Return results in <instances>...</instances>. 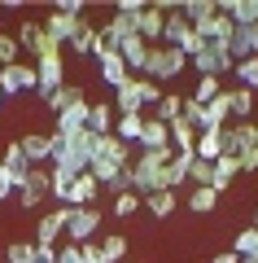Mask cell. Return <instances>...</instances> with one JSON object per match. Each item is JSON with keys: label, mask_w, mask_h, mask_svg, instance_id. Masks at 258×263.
I'll use <instances>...</instances> for the list:
<instances>
[{"label": "cell", "mask_w": 258, "mask_h": 263, "mask_svg": "<svg viewBox=\"0 0 258 263\" xmlns=\"http://www.w3.org/2000/svg\"><path fill=\"white\" fill-rule=\"evenodd\" d=\"M18 145H22V154H27L31 167H44V162L53 158V132H48V136L44 132H31V136H22Z\"/></svg>", "instance_id": "5bb4252c"}, {"label": "cell", "mask_w": 258, "mask_h": 263, "mask_svg": "<svg viewBox=\"0 0 258 263\" xmlns=\"http://www.w3.org/2000/svg\"><path fill=\"white\" fill-rule=\"evenodd\" d=\"M241 31L249 35V48H254V57H258V22H254V27H241Z\"/></svg>", "instance_id": "c3c4849f"}, {"label": "cell", "mask_w": 258, "mask_h": 263, "mask_svg": "<svg viewBox=\"0 0 258 263\" xmlns=\"http://www.w3.org/2000/svg\"><path fill=\"white\" fill-rule=\"evenodd\" d=\"M210 263H241V259H236V254H232V250H223V254H214Z\"/></svg>", "instance_id": "681fc988"}, {"label": "cell", "mask_w": 258, "mask_h": 263, "mask_svg": "<svg viewBox=\"0 0 258 263\" xmlns=\"http://www.w3.org/2000/svg\"><path fill=\"white\" fill-rule=\"evenodd\" d=\"M162 101V88L153 84V79H145V75H131L127 84L114 92V114H140V110H149V105H157Z\"/></svg>", "instance_id": "6da1fadb"}, {"label": "cell", "mask_w": 258, "mask_h": 263, "mask_svg": "<svg viewBox=\"0 0 258 263\" xmlns=\"http://www.w3.org/2000/svg\"><path fill=\"white\" fill-rule=\"evenodd\" d=\"M254 127H258V119H254Z\"/></svg>", "instance_id": "db71d44e"}, {"label": "cell", "mask_w": 258, "mask_h": 263, "mask_svg": "<svg viewBox=\"0 0 258 263\" xmlns=\"http://www.w3.org/2000/svg\"><path fill=\"white\" fill-rule=\"evenodd\" d=\"M140 132H145V114H118V119H114V136H118V141H140Z\"/></svg>", "instance_id": "4316f807"}, {"label": "cell", "mask_w": 258, "mask_h": 263, "mask_svg": "<svg viewBox=\"0 0 258 263\" xmlns=\"http://www.w3.org/2000/svg\"><path fill=\"white\" fill-rule=\"evenodd\" d=\"M180 110H184V97H180V92H162V101L153 105V119L157 123H175Z\"/></svg>", "instance_id": "f546056e"}, {"label": "cell", "mask_w": 258, "mask_h": 263, "mask_svg": "<svg viewBox=\"0 0 258 263\" xmlns=\"http://www.w3.org/2000/svg\"><path fill=\"white\" fill-rule=\"evenodd\" d=\"M79 101H88V97H83V88H79V84H66V88H57V92L48 97V110L62 114V110H70V105H79Z\"/></svg>", "instance_id": "83f0119b"}, {"label": "cell", "mask_w": 258, "mask_h": 263, "mask_svg": "<svg viewBox=\"0 0 258 263\" xmlns=\"http://www.w3.org/2000/svg\"><path fill=\"white\" fill-rule=\"evenodd\" d=\"M232 254L245 259V254H258V228H241L236 241H232Z\"/></svg>", "instance_id": "e575fe53"}, {"label": "cell", "mask_w": 258, "mask_h": 263, "mask_svg": "<svg viewBox=\"0 0 258 263\" xmlns=\"http://www.w3.org/2000/svg\"><path fill=\"white\" fill-rule=\"evenodd\" d=\"M166 132H171V149H175V154H193V145H197V127H193L188 119L166 123Z\"/></svg>", "instance_id": "44dd1931"}, {"label": "cell", "mask_w": 258, "mask_h": 263, "mask_svg": "<svg viewBox=\"0 0 258 263\" xmlns=\"http://www.w3.org/2000/svg\"><path fill=\"white\" fill-rule=\"evenodd\" d=\"M0 162H5V171H9V180H13V189H18L22 180L31 176V162H27V154H22V145H18V141H13L9 149H5V158H0Z\"/></svg>", "instance_id": "7402d4cb"}, {"label": "cell", "mask_w": 258, "mask_h": 263, "mask_svg": "<svg viewBox=\"0 0 258 263\" xmlns=\"http://www.w3.org/2000/svg\"><path fill=\"white\" fill-rule=\"evenodd\" d=\"M188 66H193V70H197L202 79H206V75L223 79V75H228V70H232L236 62L228 57V48H223V44H206V48H202L197 57H188Z\"/></svg>", "instance_id": "8992f818"}, {"label": "cell", "mask_w": 258, "mask_h": 263, "mask_svg": "<svg viewBox=\"0 0 258 263\" xmlns=\"http://www.w3.org/2000/svg\"><path fill=\"white\" fill-rule=\"evenodd\" d=\"M18 48H22L27 57H35V62H39V57H44V53H53L57 44H48L44 22H22V27H18Z\"/></svg>", "instance_id": "8fae6325"}, {"label": "cell", "mask_w": 258, "mask_h": 263, "mask_svg": "<svg viewBox=\"0 0 258 263\" xmlns=\"http://www.w3.org/2000/svg\"><path fill=\"white\" fill-rule=\"evenodd\" d=\"M193 158H202V162H219L223 158V127H202L197 132Z\"/></svg>", "instance_id": "4fadbf2b"}, {"label": "cell", "mask_w": 258, "mask_h": 263, "mask_svg": "<svg viewBox=\"0 0 258 263\" xmlns=\"http://www.w3.org/2000/svg\"><path fill=\"white\" fill-rule=\"evenodd\" d=\"M228 92V114L236 123H249V114H254V105H258V92H249V88H223Z\"/></svg>", "instance_id": "2e32d148"}, {"label": "cell", "mask_w": 258, "mask_h": 263, "mask_svg": "<svg viewBox=\"0 0 258 263\" xmlns=\"http://www.w3.org/2000/svg\"><path fill=\"white\" fill-rule=\"evenodd\" d=\"M74 22H79V18H66V13H48V18H44V35H48V44L66 48V44H70V35H74Z\"/></svg>", "instance_id": "ffe728a7"}, {"label": "cell", "mask_w": 258, "mask_h": 263, "mask_svg": "<svg viewBox=\"0 0 258 263\" xmlns=\"http://www.w3.org/2000/svg\"><path fill=\"white\" fill-rule=\"evenodd\" d=\"M118 57H123V62H127V70H145L149 44H145V40H140V35H127V40H123V44H118Z\"/></svg>", "instance_id": "603a6c76"}, {"label": "cell", "mask_w": 258, "mask_h": 263, "mask_svg": "<svg viewBox=\"0 0 258 263\" xmlns=\"http://www.w3.org/2000/svg\"><path fill=\"white\" fill-rule=\"evenodd\" d=\"M219 92H223V84H219L214 75H206V79H197V88H193V101H197V105H210Z\"/></svg>", "instance_id": "836d02e7"}, {"label": "cell", "mask_w": 258, "mask_h": 263, "mask_svg": "<svg viewBox=\"0 0 258 263\" xmlns=\"http://www.w3.org/2000/svg\"><path fill=\"white\" fill-rule=\"evenodd\" d=\"M210 176H214V162L193 158V167H188V184H193V189H210Z\"/></svg>", "instance_id": "d590c367"}, {"label": "cell", "mask_w": 258, "mask_h": 263, "mask_svg": "<svg viewBox=\"0 0 258 263\" xmlns=\"http://www.w3.org/2000/svg\"><path fill=\"white\" fill-rule=\"evenodd\" d=\"M13 193V180H9V171H5V162H0V202Z\"/></svg>", "instance_id": "7dc6e473"}, {"label": "cell", "mask_w": 258, "mask_h": 263, "mask_svg": "<svg viewBox=\"0 0 258 263\" xmlns=\"http://www.w3.org/2000/svg\"><path fill=\"white\" fill-rule=\"evenodd\" d=\"M92 158H101V162H110V167L127 171L131 167V145L118 141V136H96V141H92Z\"/></svg>", "instance_id": "9c48e42d"}, {"label": "cell", "mask_w": 258, "mask_h": 263, "mask_svg": "<svg viewBox=\"0 0 258 263\" xmlns=\"http://www.w3.org/2000/svg\"><path fill=\"white\" fill-rule=\"evenodd\" d=\"M180 119H188V123H193L197 132H202V127H210V123H206V110H202V105L193 101V97H184V110H180Z\"/></svg>", "instance_id": "ab89813d"}, {"label": "cell", "mask_w": 258, "mask_h": 263, "mask_svg": "<svg viewBox=\"0 0 258 263\" xmlns=\"http://www.w3.org/2000/svg\"><path fill=\"white\" fill-rule=\"evenodd\" d=\"M171 158H175V149L166 145V149H140V154H136L131 162H136V167H145V171H162V167H166Z\"/></svg>", "instance_id": "4dcf8cb0"}, {"label": "cell", "mask_w": 258, "mask_h": 263, "mask_svg": "<svg viewBox=\"0 0 258 263\" xmlns=\"http://www.w3.org/2000/svg\"><path fill=\"white\" fill-rule=\"evenodd\" d=\"M110 211H114L118 219H127V215H136V211H140V197H136V193H118Z\"/></svg>", "instance_id": "f35d334b"}, {"label": "cell", "mask_w": 258, "mask_h": 263, "mask_svg": "<svg viewBox=\"0 0 258 263\" xmlns=\"http://www.w3.org/2000/svg\"><path fill=\"white\" fill-rule=\"evenodd\" d=\"M101 254H105V263H123V254H127V237H105Z\"/></svg>", "instance_id": "8d00e7d4"}, {"label": "cell", "mask_w": 258, "mask_h": 263, "mask_svg": "<svg viewBox=\"0 0 258 263\" xmlns=\"http://www.w3.org/2000/svg\"><path fill=\"white\" fill-rule=\"evenodd\" d=\"M254 228H258V206H254Z\"/></svg>", "instance_id": "816d5d0a"}, {"label": "cell", "mask_w": 258, "mask_h": 263, "mask_svg": "<svg viewBox=\"0 0 258 263\" xmlns=\"http://www.w3.org/2000/svg\"><path fill=\"white\" fill-rule=\"evenodd\" d=\"M39 79H35V62H13V66H0V92L5 97H18V92H31Z\"/></svg>", "instance_id": "ba28073f"}, {"label": "cell", "mask_w": 258, "mask_h": 263, "mask_svg": "<svg viewBox=\"0 0 258 263\" xmlns=\"http://www.w3.org/2000/svg\"><path fill=\"white\" fill-rule=\"evenodd\" d=\"M145 9H149L145 0H123V5H118V9H114V13H123V18H131V22H136V18H140V13H145Z\"/></svg>", "instance_id": "b9f144b4"}, {"label": "cell", "mask_w": 258, "mask_h": 263, "mask_svg": "<svg viewBox=\"0 0 258 263\" xmlns=\"http://www.w3.org/2000/svg\"><path fill=\"white\" fill-rule=\"evenodd\" d=\"M13 193H18V206H22V211H35L39 202L53 193V171H48V167H31V176L22 180Z\"/></svg>", "instance_id": "277c9868"}, {"label": "cell", "mask_w": 258, "mask_h": 263, "mask_svg": "<svg viewBox=\"0 0 258 263\" xmlns=\"http://www.w3.org/2000/svg\"><path fill=\"white\" fill-rule=\"evenodd\" d=\"M92 57L101 62V79H105V88H114V92H118V88H123V84L131 79V70H127V62L118 57V48H110L105 40H96Z\"/></svg>", "instance_id": "5b68a950"}, {"label": "cell", "mask_w": 258, "mask_h": 263, "mask_svg": "<svg viewBox=\"0 0 258 263\" xmlns=\"http://www.w3.org/2000/svg\"><path fill=\"white\" fill-rule=\"evenodd\" d=\"M18 35H5V31H0V66H13L18 62Z\"/></svg>", "instance_id": "60d3db41"}, {"label": "cell", "mask_w": 258, "mask_h": 263, "mask_svg": "<svg viewBox=\"0 0 258 263\" xmlns=\"http://www.w3.org/2000/svg\"><path fill=\"white\" fill-rule=\"evenodd\" d=\"M214 206H219V193L214 189H193L188 193V211H197V215H210Z\"/></svg>", "instance_id": "1f68e13d"}, {"label": "cell", "mask_w": 258, "mask_h": 263, "mask_svg": "<svg viewBox=\"0 0 258 263\" xmlns=\"http://www.w3.org/2000/svg\"><path fill=\"white\" fill-rule=\"evenodd\" d=\"M66 224H70V206H57V211H48V215H39L35 246H57V241H62V233H66Z\"/></svg>", "instance_id": "30bf717a"}, {"label": "cell", "mask_w": 258, "mask_h": 263, "mask_svg": "<svg viewBox=\"0 0 258 263\" xmlns=\"http://www.w3.org/2000/svg\"><path fill=\"white\" fill-rule=\"evenodd\" d=\"M35 97L39 101H48V97L57 92V88H66V48H53V53H44L35 62Z\"/></svg>", "instance_id": "3957f363"}, {"label": "cell", "mask_w": 258, "mask_h": 263, "mask_svg": "<svg viewBox=\"0 0 258 263\" xmlns=\"http://www.w3.org/2000/svg\"><path fill=\"white\" fill-rule=\"evenodd\" d=\"M96 193H101V184H96L88 171L83 176H74V184H70V193H66V206H92L96 202Z\"/></svg>", "instance_id": "d6986e66"}, {"label": "cell", "mask_w": 258, "mask_h": 263, "mask_svg": "<svg viewBox=\"0 0 258 263\" xmlns=\"http://www.w3.org/2000/svg\"><path fill=\"white\" fill-rule=\"evenodd\" d=\"M166 145H171V132H166V123L145 119V132H140V149H166Z\"/></svg>", "instance_id": "d4e9b609"}, {"label": "cell", "mask_w": 258, "mask_h": 263, "mask_svg": "<svg viewBox=\"0 0 258 263\" xmlns=\"http://www.w3.org/2000/svg\"><path fill=\"white\" fill-rule=\"evenodd\" d=\"M88 105L92 101H79V105H70V110H62L57 114V136H79V132H88Z\"/></svg>", "instance_id": "9a60e30c"}, {"label": "cell", "mask_w": 258, "mask_h": 263, "mask_svg": "<svg viewBox=\"0 0 258 263\" xmlns=\"http://www.w3.org/2000/svg\"><path fill=\"white\" fill-rule=\"evenodd\" d=\"M188 31H193V27H188V18H184L180 9H175V13H166V31H162V44L180 48V40H184Z\"/></svg>", "instance_id": "f1b7e54d"}, {"label": "cell", "mask_w": 258, "mask_h": 263, "mask_svg": "<svg viewBox=\"0 0 258 263\" xmlns=\"http://www.w3.org/2000/svg\"><path fill=\"white\" fill-rule=\"evenodd\" d=\"M114 105L110 101H96V105H88V132L92 136H114Z\"/></svg>", "instance_id": "ac0fdd59"}, {"label": "cell", "mask_w": 258, "mask_h": 263, "mask_svg": "<svg viewBox=\"0 0 258 263\" xmlns=\"http://www.w3.org/2000/svg\"><path fill=\"white\" fill-rule=\"evenodd\" d=\"M31 254H35V241H9L5 246V259L9 263H31Z\"/></svg>", "instance_id": "74e56055"}, {"label": "cell", "mask_w": 258, "mask_h": 263, "mask_svg": "<svg viewBox=\"0 0 258 263\" xmlns=\"http://www.w3.org/2000/svg\"><path fill=\"white\" fill-rule=\"evenodd\" d=\"M241 263H258V254H245V259H241Z\"/></svg>", "instance_id": "f907efd6"}, {"label": "cell", "mask_w": 258, "mask_h": 263, "mask_svg": "<svg viewBox=\"0 0 258 263\" xmlns=\"http://www.w3.org/2000/svg\"><path fill=\"white\" fill-rule=\"evenodd\" d=\"M101 211L96 206H70V224H66V241L83 246V241H92V233L101 228Z\"/></svg>", "instance_id": "52a82bcc"}, {"label": "cell", "mask_w": 258, "mask_h": 263, "mask_svg": "<svg viewBox=\"0 0 258 263\" xmlns=\"http://www.w3.org/2000/svg\"><path fill=\"white\" fill-rule=\"evenodd\" d=\"M57 263H83V254H79V246H74V241H66V246H57Z\"/></svg>", "instance_id": "7bdbcfd3"}, {"label": "cell", "mask_w": 258, "mask_h": 263, "mask_svg": "<svg viewBox=\"0 0 258 263\" xmlns=\"http://www.w3.org/2000/svg\"><path fill=\"white\" fill-rule=\"evenodd\" d=\"M79 254H83V263H105V254H101V246H96V241H83Z\"/></svg>", "instance_id": "ee69618b"}, {"label": "cell", "mask_w": 258, "mask_h": 263, "mask_svg": "<svg viewBox=\"0 0 258 263\" xmlns=\"http://www.w3.org/2000/svg\"><path fill=\"white\" fill-rule=\"evenodd\" d=\"M5 101H9V97H5V92H0V105H5Z\"/></svg>", "instance_id": "f5cc1de1"}, {"label": "cell", "mask_w": 258, "mask_h": 263, "mask_svg": "<svg viewBox=\"0 0 258 263\" xmlns=\"http://www.w3.org/2000/svg\"><path fill=\"white\" fill-rule=\"evenodd\" d=\"M145 211H149L153 219H171V215H175V193H171V189L149 193V197H145Z\"/></svg>", "instance_id": "484cf974"}, {"label": "cell", "mask_w": 258, "mask_h": 263, "mask_svg": "<svg viewBox=\"0 0 258 263\" xmlns=\"http://www.w3.org/2000/svg\"><path fill=\"white\" fill-rule=\"evenodd\" d=\"M31 263H57V246H35Z\"/></svg>", "instance_id": "f6af8a7d"}, {"label": "cell", "mask_w": 258, "mask_h": 263, "mask_svg": "<svg viewBox=\"0 0 258 263\" xmlns=\"http://www.w3.org/2000/svg\"><path fill=\"white\" fill-rule=\"evenodd\" d=\"M96 40H101V31H96L88 18H79V22H74V35H70V44H66V48H70L74 57H88V53L96 48Z\"/></svg>", "instance_id": "e0dca14e"}, {"label": "cell", "mask_w": 258, "mask_h": 263, "mask_svg": "<svg viewBox=\"0 0 258 263\" xmlns=\"http://www.w3.org/2000/svg\"><path fill=\"white\" fill-rule=\"evenodd\" d=\"M53 13H66V18H83V5H79V0H62Z\"/></svg>", "instance_id": "bcb514c9"}, {"label": "cell", "mask_w": 258, "mask_h": 263, "mask_svg": "<svg viewBox=\"0 0 258 263\" xmlns=\"http://www.w3.org/2000/svg\"><path fill=\"white\" fill-rule=\"evenodd\" d=\"M184 70H188V57L180 53V48L153 44V48H149V57H145V70H140V75L153 79V84H166V79H180Z\"/></svg>", "instance_id": "7a4b0ae2"}, {"label": "cell", "mask_w": 258, "mask_h": 263, "mask_svg": "<svg viewBox=\"0 0 258 263\" xmlns=\"http://www.w3.org/2000/svg\"><path fill=\"white\" fill-rule=\"evenodd\" d=\"M232 70H236L241 88H249V92H258V57H245V62H236Z\"/></svg>", "instance_id": "d6a6232c"}, {"label": "cell", "mask_w": 258, "mask_h": 263, "mask_svg": "<svg viewBox=\"0 0 258 263\" xmlns=\"http://www.w3.org/2000/svg\"><path fill=\"white\" fill-rule=\"evenodd\" d=\"M180 13L188 18V27H202L219 13V0H188V5H180Z\"/></svg>", "instance_id": "cb8c5ba5"}, {"label": "cell", "mask_w": 258, "mask_h": 263, "mask_svg": "<svg viewBox=\"0 0 258 263\" xmlns=\"http://www.w3.org/2000/svg\"><path fill=\"white\" fill-rule=\"evenodd\" d=\"M162 31H166V13L157 9V5H149V9L136 18V35L153 48V44H162Z\"/></svg>", "instance_id": "7c38bea8"}]
</instances>
